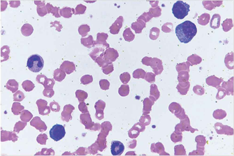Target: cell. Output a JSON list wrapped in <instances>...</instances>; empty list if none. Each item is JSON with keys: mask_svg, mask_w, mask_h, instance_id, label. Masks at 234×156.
<instances>
[{"mask_svg": "<svg viewBox=\"0 0 234 156\" xmlns=\"http://www.w3.org/2000/svg\"><path fill=\"white\" fill-rule=\"evenodd\" d=\"M175 33L181 42L187 43L196 35L197 28L195 23L190 21H186L176 26Z\"/></svg>", "mask_w": 234, "mask_h": 156, "instance_id": "obj_1", "label": "cell"}, {"mask_svg": "<svg viewBox=\"0 0 234 156\" xmlns=\"http://www.w3.org/2000/svg\"><path fill=\"white\" fill-rule=\"evenodd\" d=\"M172 13L178 19H183L190 11V5L183 1H178L173 5Z\"/></svg>", "mask_w": 234, "mask_h": 156, "instance_id": "obj_2", "label": "cell"}, {"mask_svg": "<svg viewBox=\"0 0 234 156\" xmlns=\"http://www.w3.org/2000/svg\"><path fill=\"white\" fill-rule=\"evenodd\" d=\"M27 65L31 71L34 73L39 72L43 68L44 61L39 55L35 54L28 58Z\"/></svg>", "mask_w": 234, "mask_h": 156, "instance_id": "obj_3", "label": "cell"}, {"mask_svg": "<svg viewBox=\"0 0 234 156\" xmlns=\"http://www.w3.org/2000/svg\"><path fill=\"white\" fill-rule=\"evenodd\" d=\"M65 135V127L61 125H55L50 131V137L55 141H59L62 139Z\"/></svg>", "mask_w": 234, "mask_h": 156, "instance_id": "obj_4", "label": "cell"}, {"mask_svg": "<svg viewBox=\"0 0 234 156\" xmlns=\"http://www.w3.org/2000/svg\"><path fill=\"white\" fill-rule=\"evenodd\" d=\"M125 150V146L123 143L118 141L112 142L111 152L113 156H120Z\"/></svg>", "mask_w": 234, "mask_h": 156, "instance_id": "obj_5", "label": "cell"}, {"mask_svg": "<svg viewBox=\"0 0 234 156\" xmlns=\"http://www.w3.org/2000/svg\"><path fill=\"white\" fill-rule=\"evenodd\" d=\"M215 126V129L218 134H224L229 135H232L233 134L232 128L227 126L223 125L220 123H217Z\"/></svg>", "mask_w": 234, "mask_h": 156, "instance_id": "obj_6", "label": "cell"}, {"mask_svg": "<svg viewBox=\"0 0 234 156\" xmlns=\"http://www.w3.org/2000/svg\"><path fill=\"white\" fill-rule=\"evenodd\" d=\"M123 17L119 16L115 22L110 27V32L111 34H118L123 25Z\"/></svg>", "mask_w": 234, "mask_h": 156, "instance_id": "obj_7", "label": "cell"}, {"mask_svg": "<svg viewBox=\"0 0 234 156\" xmlns=\"http://www.w3.org/2000/svg\"><path fill=\"white\" fill-rule=\"evenodd\" d=\"M108 34L105 33H98L97 34V39L94 41V46L95 45H103L106 46V48H109V44H108L106 42V40L108 38Z\"/></svg>", "mask_w": 234, "mask_h": 156, "instance_id": "obj_8", "label": "cell"}, {"mask_svg": "<svg viewBox=\"0 0 234 156\" xmlns=\"http://www.w3.org/2000/svg\"><path fill=\"white\" fill-rule=\"evenodd\" d=\"M60 16L65 18H70L72 17L73 14H75V10L73 8L65 7L60 10Z\"/></svg>", "mask_w": 234, "mask_h": 156, "instance_id": "obj_9", "label": "cell"}, {"mask_svg": "<svg viewBox=\"0 0 234 156\" xmlns=\"http://www.w3.org/2000/svg\"><path fill=\"white\" fill-rule=\"evenodd\" d=\"M183 119L184 120L181 121L180 124L182 126L184 130H187V131L190 130L192 133L195 132V130H198H198L197 129H194L190 126V121H189V118H188L187 116H186L185 118Z\"/></svg>", "mask_w": 234, "mask_h": 156, "instance_id": "obj_10", "label": "cell"}, {"mask_svg": "<svg viewBox=\"0 0 234 156\" xmlns=\"http://www.w3.org/2000/svg\"><path fill=\"white\" fill-rule=\"evenodd\" d=\"M220 16L218 14L213 15V18L210 22V26L211 28H218L220 25Z\"/></svg>", "mask_w": 234, "mask_h": 156, "instance_id": "obj_11", "label": "cell"}, {"mask_svg": "<svg viewBox=\"0 0 234 156\" xmlns=\"http://www.w3.org/2000/svg\"><path fill=\"white\" fill-rule=\"evenodd\" d=\"M151 150L153 153L160 154L161 152L163 153L165 151V149L162 144L161 142H158L156 144L153 143L151 145Z\"/></svg>", "mask_w": 234, "mask_h": 156, "instance_id": "obj_12", "label": "cell"}, {"mask_svg": "<svg viewBox=\"0 0 234 156\" xmlns=\"http://www.w3.org/2000/svg\"><path fill=\"white\" fill-rule=\"evenodd\" d=\"M80 41L81 44H83L85 47L91 48L94 46V41L93 39V37L92 35H90L87 38H81Z\"/></svg>", "mask_w": 234, "mask_h": 156, "instance_id": "obj_13", "label": "cell"}, {"mask_svg": "<svg viewBox=\"0 0 234 156\" xmlns=\"http://www.w3.org/2000/svg\"><path fill=\"white\" fill-rule=\"evenodd\" d=\"M123 37L125 40L128 42H130L134 39V35L131 31L130 28H128L125 30L123 33Z\"/></svg>", "mask_w": 234, "mask_h": 156, "instance_id": "obj_14", "label": "cell"}, {"mask_svg": "<svg viewBox=\"0 0 234 156\" xmlns=\"http://www.w3.org/2000/svg\"><path fill=\"white\" fill-rule=\"evenodd\" d=\"M90 31V27L87 24L81 25L78 28L79 33L82 37L87 36L88 35V33Z\"/></svg>", "mask_w": 234, "mask_h": 156, "instance_id": "obj_15", "label": "cell"}, {"mask_svg": "<svg viewBox=\"0 0 234 156\" xmlns=\"http://www.w3.org/2000/svg\"><path fill=\"white\" fill-rule=\"evenodd\" d=\"M227 114L224 110H217L213 113V117L216 119L221 120L226 117Z\"/></svg>", "mask_w": 234, "mask_h": 156, "instance_id": "obj_16", "label": "cell"}, {"mask_svg": "<svg viewBox=\"0 0 234 156\" xmlns=\"http://www.w3.org/2000/svg\"><path fill=\"white\" fill-rule=\"evenodd\" d=\"M186 151L183 146L182 145L175 146V155H185Z\"/></svg>", "mask_w": 234, "mask_h": 156, "instance_id": "obj_17", "label": "cell"}, {"mask_svg": "<svg viewBox=\"0 0 234 156\" xmlns=\"http://www.w3.org/2000/svg\"><path fill=\"white\" fill-rule=\"evenodd\" d=\"M170 138H171V141L175 143L179 142H181L183 139L182 134H179V133L174 132V133L171 134Z\"/></svg>", "mask_w": 234, "mask_h": 156, "instance_id": "obj_18", "label": "cell"}, {"mask_svg": "<svg viewBox=\"0 0 234 156\" xmlns=\"http://www.w3.org/2000/svg\"><path fill=\"white\" fill-rule=\"evenodd\" d=\"M195 141L197 142V146H203L206 143L205 138L203 136H197L195 139Z\"/></svg>", "mask_w": 234, "mask_h": 156, "instance_id": "obj_19", "label": "cell"}, {"mask_svg": "<svg viewBox=\"0 0 234 156\" xmlns=\"http://www.w3.org/2000/svg\"><path fill=\"white\" fill-rule=\"evenodd\" d=\"M87 9V7L82 4H80L77 5L75 10V14H82L85 13V11Z\"/></svg>", "mask_w": 234, "mask_h": 156, "instance_id": "obj_20", "label": "cell"}, {"mask_svg": "<svg viewBox=\"0 0 234 156\" xmlns=\"http://www.w3.org/2000/svg\"><path fill=\"white\" fill-rule=\"evenodd\" d=\"M169 109L170 112L175 114V116H176V115L179 113L180 111H181V110L182 109V108L179 105L178 103H176V108H174L172 106L170 105Z\"/></svg>", "mask_w": 234, "mask_h": 156, "instance_id": "obj_21", "label": "cell"}, {"mask_svg": "<svg viewBox=\"0 0 234 156\" xmlns=\"http://www.w3.org/2000/svg\"><path fill=\"white\" fill-rule=\"evenodd\" d=\"M49 13H51L56 18H60V17L58 13L59 8L56 7H53L52 6V9H49Z\"/></svg>", "mask_w": 234, "mask_h": 156, "instance_id": "obj_22", "label": "cell"}, {"mask_svg": "<svg viewBox=\"0 0 234 156\" xmlns=\"http://www.w3.org/2000/svg\"><path fill=\"white\" fill-rule=\"evenodd\" d=\"M204 148L203 149H199V148H197V150L194 151L189 154V155H204Z\"/></svg>", "mask_w": 234, "mask_h": 156, "instance_id": "obj_23", "label": "cell"}, {"mask_svg": "<svg viewBox=\"0 0 234 156\" xmlns=\"http://www.w3.org/2000/svg\"><path fill=\"white\" fill-rule=\"evenodd\" d=\"M184 130L182 126L181 125V124L180 123L177 125L176 126V127H175V132H176V133H179V134H182V132Z\"/></svg>", "mask_w": 234, "mask_h": 156, "instance_id": "obj_24", "label": "cell"}, {"mask_svg": "<svg viewBox=\"0 0 234 156\" xmlns=\"http://www.w3.org/2000/svg\"><path fill=\"white\" fill-rule=\"evenodd\" d=\"M53 23L55 24V25H54V26H55L56 28L57 31H58V32H60L61 31V29L62 27V26L61 24H60V22H59L55 21Z\"/></svg>", "mask_w": 234, "mask_h": 156, "instance_id": "obj_25", "label": "cell"}]
</instances>
